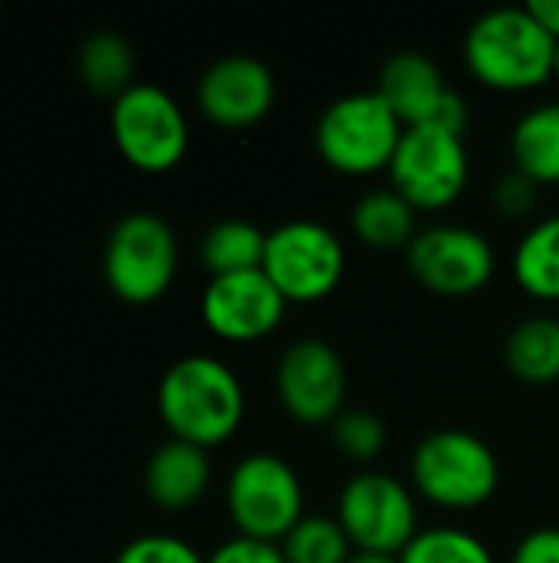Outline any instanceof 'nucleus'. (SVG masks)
Returning a JSON list of instances; mask_svg holds the SVG:
<instances>
[{
  "mask_svg": "<svg viewBox=\"0 0 559 563\" xmlns=\"http://www.w3.org/2000/svg\"><path fill=\"white\" fill-rule=\"evenodd\" d=\"M412 277L438 297H474L481 294L497 267L491 241L465 224H432L415 234L405 251Z\"/></svg>",
  "mask_w": 559,
  "mask_h": 563,
  "instance_id": "nucleus-11",
  "label": "nucleus"
},
{
  "mask_svg": "<svg viewBox=\"0 0 559 563\" xmlns=\"http://www.w3.org/2000/svg\"><path fill=\"white\" fill-rule=\"evenodd\" d=\"M557 79H559V43H557Z\"/></svg>",
  "mask_w": 559,
  "mask_h": 563,
  "instance_id": "nucleus-32",
  "label": "nucleus"
},
{
  "mask_svg": "<svg viewBox=\"0 0 559 563\" xmlns=\"http://www.w3.org/2000/svg\"><path fill=\"white\" fill-rule=\"evenodd\" d=\"M465 66L494 92H530L557 76V40L527 7H497L471 23Z\"/></svg>",
  "mask_w": 559,
  "mask_h": 563,
  "instance_id": "nucleus-2",
  "label": "nucleus"
},
{
  "mask_svg": "<svg viewBox=\"0 0 559 563\" xmlns=\"http://www.w3.org/2000/svg\"><path fill=\"white\" fill-rule=\"evenodd\" d=\"M211 488V459L181 439L158 445L145 465V492L161 511H188Z\"/></svg>",
  "mask_w": 559,
  "mask_h": 563,
  "instance_id": "nucleus-16",
  "label": "nucleus"
},
{
  "mask_svg": "<svg viewBox=\"0 0 559 563\" xmlns=\"http://www.w3.org/2000/svg\"><path fill=\"white\" fill-rule=\"evenodd\" d=\"M204 563H287L280 544L270 541H254V538H231L221 548L211 551V558H204Z\"/></svg>",
  "mask_w": 559,
  "mask_h": 563,
  "instance_id": "nucleus-28",
  "label": "nucleus"
},
{
  "mask_svg": "<svg viewBox=\"0 0 559 563\" xmlns=\"http://www.w3.org/2000/svg\"><path fill=\"white\" fill-rule=\"evenodd\" d=\"M336 521L346 531L353 551L389 558H399L422 531L415 492L385 472L353 475L339 492Z\"/></svg>",
  "mask_w": 559,
  "mask_h": 563,
  "instance_id": "nucleus-10",
  "label": "nucleus"
},
{
  "mask_svg": "<svg viewBox=\"0 0 559 563\" xmlns=\"http://www.w3.org/2000/svg\"><path fill=\"white\" fill-rule=\"evenodd\" d=\"M260 271L287 303H320L346 277V244L320 221H287L267 234Z\"/></svg>",
  "mask_w": 559,
  "mask_h": 563,
  "instance_id": "nucleus-8",
  "label": "nucleus"
},
{
  "mask_svg": "<svg viewBox=\"0 0 559 563\" xmlns=\"http://www.w3.org/2000/svg\"><path fill=\"white\" fill-rule=\"evenodd\" d=\"M402 132L405 125L372 89V92H349L333 99L316 119L313 139L320 158L333 172L349 178H369L389 172Z\"/></svg>",
  "mask_w": 559,
  "mask_h": 563,
  "instance_id": "nucleus-4",
  "label": "nucleus"
},
{
  "mask_svg": "<svg viewBox=\"0 0 559 563\" xmlns=\"http://www.w3.org/2000/svg\"><path fill=\"white\" fill-rule=\"evenodd\" d=\"M287 300L264 271L211 277L201 294V320L211 336L224 343L267 340L287 313Z\"/></svg>",
  "mask_w": 559,
  "mask_h": 563,
  "instance_id": "nucleus-14",
  "label": "nucleus"
},
{
  "mask_svg": "<svg viewBox=\"0 0 559 563\" xmlns=\"http://www.w3.org/2000/svg\"><path fill=\"white\" fill-rule=\"evenodd\" d=\"M264 251H267V234L257 224L241 221V218L217 221L201 238V264L211 277L260 271Z\"/></svg>",
  "mask_w": 559,
  "mask_h": 563,
  "instance_id": "nucleus-21",
  "label": "nucleus"
},
{
  "mask_svg": "<svg viewBox=\"0 0 559 563\" xmlns=\"http://www.w3.org/2000/svg\"><path fill=\"white\" fill-rule=\"evenodd\" d=\"M247 396L241 376L217 356H185L158 383V416L171 439L204 452L231 442L244 422Z\"/></svg>",
  "mask_w": 559,
  "mask_h": 563,
  "instance_id": "nucleus-1",
  "label": "nucleus"
},
{
  "mask_svg": "<svg viewBox=\"0 0 559 563\" xmlns=\"http://www.w3.org/2000/svg\"><path fill=\"white\" fill-rule=\"evenodd\" d=\"M471 178V158L465 135H455L441 125H412L402 132L395 158L389 165L392 191L402 195L415 211H445L451 208Z\"/></svg>",
  "mask_w": 559,
  "mask_h": 563,
  "instance_id": "nucleus-9",
  "label": "nucleus"
},
{
  "mask_svg": "<svg viewBox=\"0 0 559 563\" xmlns=\"http://www.w3.org/2000/svg\"><path fill=\"white\" fill-rule=\"evenodd\" d=\"M353 231L366 247L376 251H409L418 234V211L392 188L369 191L353 208Z\"/></svg>",
  "mask_w": 559,
  "mask_h": 563,
  "instance_id": "nucleus-19",
  "label": "nucleus"
},
{
  "mask_svg": "<svg viewBox=\"0 0 559 563\" xmlns=\"http://www.w3.org/2000/svg\"><path fill=\"white\" fill-rule=\"evenodd\" d=\"M102 271L119 300L135 307L161 300L178 274L175 231L152 211L125 214L105 241Z\"/></svg>",
  "mask_w": 559,
  "mask_h": 563,
  "instance_id": "nucleus-7",
  "label": "nucleus"
},
{
  "mask_svg": "<svg viewBox=\"0 0 559 563\" xmlns=\"http://www.w3.org/2000/svg\"><path fill=\"white\" fill-rule=\"evenodd\" d=\"M115 563H204V558L181 538L171 534H145L128 541Z\"/></svg>",
  "mask_w": 559,
  "mask_h": 563,
  "instance_id": "nucleus-26",
  "label": "nucleus"
},
{
  "mask_svg": "<svg viewBox=\"0 0 559 563\" xmlns=\"http://www.w3.org/2000/svg\"><path fill=\"white\" fill-rule=\"evenodd\" d=\"M280 551H283L287 563H346L353 554V544L336 518L306 515L280 541Z\"/></svg>",
  "mask_w": 559,
  "mask_h": 563,
  "instance_id": "nucleus-23",
  "label": "nucleus"
},
{
  "mask_svg": "<svg viewBox=\"0 0 559 563\" xmlns=\"http://www.w3.org/2000/svg\"><path fill=\"white\" fill-rule=\"evenodd\" d=\"M507 369L530 386H550L559 379V320L530 317L514 327L504 343Z\"/></svg>",
  "mask_w": 559,
  "mask_h": 563,
  "instance_id": "nucleus-20",
  "label": "nucleus"
},
{
  "mask_svg": "<svg viewBox=\"0 0 559 563\" xmlns=\"http://www.w3.org/2000/svg\"><path fill=\"white\" fill-rule=\"evenodd\" d=\"M511 563H559V528H534L524 534Z\"/></svg>",
  "mask_w": 559,
  "mask_h": 563,
  "instance_id": "nucleus-29",
  "label": "nucleus"
},
{
  "mask_svg": "<svg viewBox=\"0 0 559 563\" xmlns=\"http://www.w3.org/2000/svg\"><path fill=\"white\" fill-rule=\"evenodd\" d=\"M385 106L395 112V119L412 129V125H441L455 135H465L468 129V106L465 99L445 86L441 69L415 49L395 53L379 76L376 89Z\"/></svg>",
  "mask_w": 559,
  "mask_h": 563,
  "instance_id": "nucleus-13",
  "label": "nucleus"
},
{
  "mask_svg": "<svg viewBox=\"0 0 559 563\" xmlns=\"http://www.w3.org/2000/svg\"><path fill=\"white\" fill-rule=\"evenodd\" d=\"M224 505L241 538L270 544H280L306 518V498L297 468L270 452H254L231 468Z\"/></svg>",
  "mask_w": 559,
  "mask_h": 563,
  "instance_id": "nucleus-5",
  "label": "nucleus"
},
{
  "mask_svg": "<svg viewBox=\"0 0 559 563\" xmlns=\"http://www.w3.org/2000/svg\"><path fill=\"white\" fill-rule=\"evenodd\" d=\"M82 82L109 99H119L135 86V53L119 33H96L79 49Z\"/></svg>",
  "mask_w": 559,
  "mask_h": 563,
  "instance_id": "nucleus-22",
  "label": "nucleus"
},
{
  "mask_svg": "<svg viewBox=\"0 0 559 563\" xmlns=\"http://www.w3.org/2000/svg\"><path fill=\"white\" fill-rule=\"evenodd\" d=\"M524 7L530 10V16L559 43V0H527Z\"/></svg>",
  "mask_w": 559,
  "mask_h": 563,
  "instance_id": "nucleus-30",
  "label": "nucleus"
},
{
  "mask_svg": "<svg viewBox=\"0 0 559 563\" xmlns=\"http://www.w3.org/2000/svg\"><path fill=\"white\" fill-rule=\"evenodd\" d=\"M514 172L537 188L559 185V99L527 109L511 132Z\"/></svg>",
  "mask_w": 559,
  "mask_h": 563,
  "instance_id": "nucleus-17",
  "label": "nucleus"
},
{
  "mask_svg": "<svg viewBox=\"0 0 559 563\" xmlns=\"http://www.w3.org/2000/svg\"><path fill=\"white\" fill-rule=\"evenodd\" d=\"M109 132L119 155L145 175H165L178 168L191 145L185 109L155 82H135L112 99Z\"/></svg>",
  "mask_w": 559,
  "mask_h": 563,
  "instance_id": "nucleus-6",
  "label": "nucleus"
},
{
  "mask_svg": "<svg viewBox=\"0 0 559 563\" xmlns=\"http://www.w3.org/2000/svg\"><path fill=\"white\" fill-rule=\"evenodd\" d=\"M415 495L441 511H478L501 488V462L494 449L465 429L425 435L412 452Z\"/></svg>",
  "mask_w": 559,
  "mask_h": 563,
  "instance_id": "nucleus-3",
  "label": "nucleus"
},
{
  "mask_svg": "<svg viewBox=\"0 0 559 563\" xmlns=\"http://www.w3.org/2000/svg\"><path fill=\"white\" fill-rule=\"evenodd\" d=\"M346 363L333 343L303 336L283 350L277 363V399L293 422L306 429L333 426L346 412Z\"/></svg>",
  "mask_w": 559,
  "mask_h": 563,
  "instance_id": "nucleus-12",
  "label": "nucleus"
},
{
  "mask_svg": "<svg viewBox=\"0 0 559 563\" xmlns=\"http://www.w3.org/2000/svg\"><path fill=\"white\" fill-rule=\"evenodd\" d=\"M514 284L540 303H559V214L540 218L514 247Z\"/></svg>",
  "mask_w": 559,
  "mask_h": 563,
  "instance_id": "nucleus-18",
  "label": "nucleus"
},
{
  "mask_svg": "<svg viewBox=\"0 0 559 563\" xmlns=\"http://www.w3.org/2000/svg\"><path fill=\"white\" fill-rule=\"evenodd\" d=\"M273 99L277 82L270 66L247 53H234L211 63L198 79L201 115L227 132H241L264 122L273 109Z\"/></svg>",
  "mask_w": 559,
  "mask_h": 563,
  "instance_id": "nucleus-15",
  "label": "nucleus"
},
{
  "mask_svg": "<svg viewBox=\"0 0 559 563\" xmlns=\"http://www.w3.org/2000/svg\"><path fill=\"white\" fill-rule=\"evenodd\" d=\"M491 201H494V208H497L504 218H524V214H530L534 205H537V185H534L530 178H524L521 172L501 175V178L494 181Z\"/></svg>",
  "mask_w": 559,
  "mask_h": 563,
  "instance_id": "nucleus-27",
  "label": "nucleus"
},
{
  "mask_svg": "<svg viewBox=\"0 0 559 563\" xmlns=\"http://www.w3.org/2000/svg\"><path fill=\"white\" fill-rule=\"evenodd\" d=\"M333 442L353 462H376L385 452L389 435H385V426L379 416L353 409L333 422Z\"/></svg>",
  "mask_w": 559,
  "mask_h": 563,
  "instance_id": "nucleus-25",
  "label": "nucleus"
},
{
  "mask_svg": "<svg viewBox=\"0 0 559 563\" xmlns=\"http://www.w3.org/2000/svg\"><path fill=\"white\" fill-rule=\"evenodd\" d=\"M346 563H399V558H389V554H369V551H353Z\"/></svg>",
  "mask_w": 559,
  "mask_h": 563,
  "instance_id": "nucleus-31",
  "label": "nucleus"
},
{
  "mask_svg": "<svg viewBox=\"0 0 559 563\" xmlns=\"http://www.w3.org/2000/svg\"><path fill=\"white\" fill-rule=\"evenodd\" d=\"M399 563H497L491 548L461 528H422L415 541L399 554Z\"/></svg>",
  "mask_w": 559,
  "mask_h": 563,
  "instance_id": "nucleus-24",
  "label": "nucleus"
}]
</instances>
